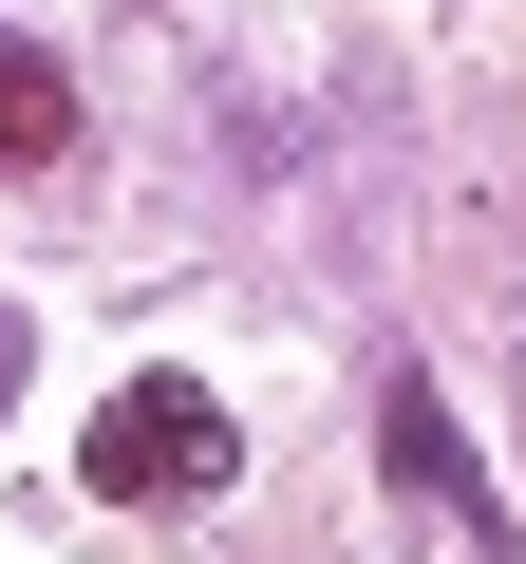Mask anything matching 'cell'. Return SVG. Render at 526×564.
<instances>
[{
  "instance_id": "1",
  "label": "cell",
  "mask_w": 526,
  "mask_h": 564,
  "mask_svg": "<svg viewBox=\"0 0 526 564\" xmlns=\"http://www.w3.org/2000/svg\"><path fill=\"white\" fill-rule=\"evenodd\" d=\"M76 470H95V508H188V489H226V470H244V433H226V395H207V377H132V395L76 433Z\"/></svg>"
},
{
  "instance_id": "2",
  "label": "cell",
  "mask_w": 526,
  "mask_h": 564,
  "mask_svg": "<svg viewBox=\"0 0 526 564\" xmlns=\"http://www.w3.org/2000/svg\"><path fill=\"white\" fill-rule=\"evenodd\" d=\"M376 470H395V489H432L470 564H507V508H489V470H470V433H451V395H432V377H395V395H376Z\"/></svg>"
},
{
  "instance_id": "3",
  "label": "cell",
  "mask_w": 526,
  "mask_h": 564,
  "mask_svg": "<svg viewBox=\"0 0 526 564\" xmlns=\"http://www.w3.org/2000/svg\"><path fill=\"white\" fill-rule=\"evenodd\" d=\"M76 151V95H57V57H0V170H57Z\"/></svg>"
},
{
  "instance_id": "4",
  "label": "cell",
  "mask_w": 526,
  "mask_h": 564,
  "mask_svg": "<svg viewBox=\"0 0 526 564\" xmlns=\"http://www.w3.org/2000/svg\"><path fill=\"white\" fill-rule=\"evenodd\" d=\"M20 377H39V321H20V302H0V414H20Z\"/></svg>"
}]
</instances>
